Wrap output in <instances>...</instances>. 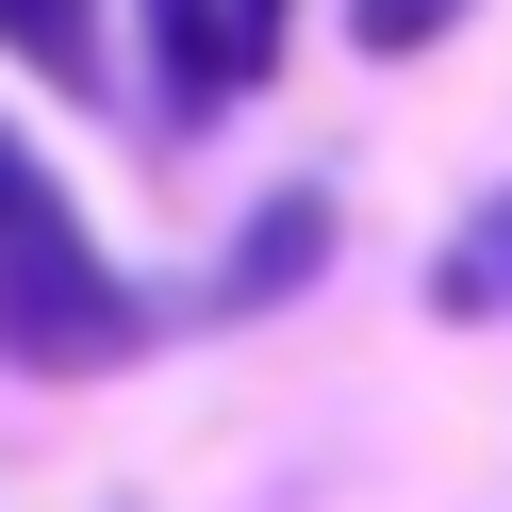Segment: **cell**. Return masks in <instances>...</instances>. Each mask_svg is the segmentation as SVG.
Instances as JSON below:
<instances>
[{
	"instance_id": "1",
	"label": "cell",
	"mask_w": 512,
	"mask_h": 512,
	"mask_svg": "<svg viewBox=\"0 0 512 512\" xmlns=\"http://www.w3.org/2000/svg\"><path fill=\"white\" fill-rule=\"evenodd\" d=\"M149 331H166V314H149V281L83 232L67 166L0 116V364H17V380H116Z\"/></svg>"
},
{
	"instance_id": "2",
	"label": "cell",
	"mask_w": 512,
	"mask_h": 512,
	"mask_svg": "<svg viewBox=\"0 0 512 512\" xmlns=\"http://www.w3.org/2000/svg\"><path fill=\"white\" fill-rule=\"evenodd\" d=\"M331 248H347V199H331V182H265V199L232 215V248H215V281H199V331L298 314L314 281H331Z\"/></svg>"
},
{
	"instance_id": "3",
	"label": "cell",
	"mask_w": 512,
	"mask_h": 512,
	"mask_svg": "<svg viewBox=\"0 0 512 512\" xmlns=\"http://www.w3.org/2000/svg\"><path fill=\"white\" fill-rule=\"evenodd\" d=\"M133 50H149V133H215V116L248 100V67H232V0H133Z\"/></svg>"
},
{
	"instance_id": "4",
	"label": "cell",
	"mask_w": 512,
	"mask_h": 512,
	"mask_svg": "<svg viewBox=\"0 0 512 512\" xmlns=\"http://www.w3.org/2000/svg\"><path fill=\"white\" fill-rule=\"evenodd\" d=\"M0 67L100 100V83H116V0H0Z\"/></svg>"
},
{
	"instance_id": "5",
	"label": "cell",
	"mask_w": 512,
	"mask_h": 512,
	"mask_svg": "<svg viewBox=\"0 0 512 512\" xmlns=\"http://www.w3.org/2000/svg\"><path fill=\"white\" fill-rule=\"evenodd\" d=\"M479 0H331V34L364 50V67H413V50H446Z\"/></svg>"
},
{
	"instance_id": "6",
	"label": "cell",
	"mask_w": 512,
	"mask_h": 512,
	"mask_svg": "<svg viewBox=\"0 0 512 512\" xmlns=\"http://www.w3.org/2000/svg\"><path fill=\"white\" fill-rule=\"evenodd\" d=\"M430 314H446V331H463V314H512V265H496V199H479L463 232H446V265H430Z\"/></svg>"
},
{
	"instance_id": "7",
	"label": "cell",
	"mask_w": 512,
	"mask_h": 512,
	"mask_svg": "<svg viewBox=\"0 0 512 512\" xmlns=\"http://www.w3.org/2000/svg\"><path fill=\"white\" fill-rule=\"evenodd\" d=\"M281 50H298V0H232V67L281 83Z\"/></svg>"
},
{
	"instance_id": "8",
	"label": "cell",
	"mask_w": 512,
	"mask_h": 512,
	"mask_svg": "<svg viewBox=\"0 0 512 512\" xmlns=\"http://www.w3.org/2000/svg\"><path fill=\"white\" fill-rule=\"evenodd\" d=\"M496 265H512V199H496Z\"/></svg>"
}]
</instances>
